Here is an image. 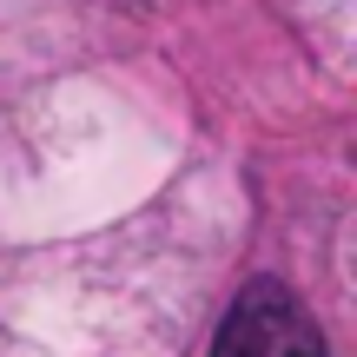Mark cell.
Wrapping results in <instances>:
<instances>
[{"instance_id": "cell-1", "label": "cell", "mask_w": 357, "mask_h": 357, "mask_svg": "<svg viewBox=\"0 0 357 357\" xmlns=\"http://www.w3.org/2000/svg\"><path fill=\"white\" fill-rule=\"evenodd\" d=\"M212 357H331L324 331L278 278H258L231 298L225 324L212 337Z\"/></svg>"}]
</instances>
